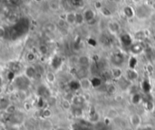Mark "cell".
I'll use <instances>...</instances> for the list:
<instances>
[{"instance_id":"277c9868","label":"cell","mask_w":155,"mask_h":130,"mask_svg":"<svg viewBox=\"0 0 155 130\" xmlns=\"http://www.w3.org/2000/svg\"><path fill=\"white\" fill-rule=\"evenodd\" d=\"M71 102H72L73 106H80L85 102V99L81 95H75V96H73V97L71 98Z\"/></svg>"},{"instance_id":"44dd1931","label":"cell","mask_w":155,"mask_h":130,"mask_svg":"<svg viewBox=\"0 0 155 130\" xmlns=\"http://www.w3.org/2000/svg\"><path fill=\"white\" fill-rule=\"evenodd\" d=\"M122 44H123L125 46H131V44H132L131 36H130L129 35H127V34H125V35H123V36H122Z\"/></svg>"},{"instance_id":"836d02e7","label":"cell","mask_w":155,"mask_h":130,"mask_svg":"<svg viewBox=\"0 0 155 130\" xmlns=\"http://www.w3.org/2000/svg\"><path fill=\"white\" fill-rule=\"evenodd\" d=\"M95 7H96V8H98V9H102V8H103L102 3H101V2H95Z\"/></svg>"},{"instance_id":"2e32d148","label":"cell","mask_w":155,"mask_h":130,"mask_svg":"<svg viewBox=\"0 0 155 130\" xmlns=\"http://www.w3.org/2000/svg\"><path fill=\"white\" fill-rule=\"evenodd\" d=\"M122 11H123V14L125 15V17H128V18H132L134 16V11H133L132 8H131L129 6L124 7L123 9H122Z\"/></svg>"},{"instance_id":"5bb4252c","label":"cell","mask_w":155,"mask_h":130,"mask_svg":"<svg viewBox=\"0 0 155 130\" xmlns=\"http://www.w3.org/2000/svg\"><path fill=\"white\" fill-rule=\"evenodd\" d=\"M52 115H53L52 110H51L50 108H47V107L43 108V109L41 110V112H40V116H41V117L44 118V119H48V118H50V117L52 116Z\"/></svg>"},{"instance_id":"ba28073f","label":"cell","mask_w":155,"mask_h":130,"mask_svg":"<svg viewBox=\"0 0 155 130\" xmlns=\"http://www.w3.org/2000/svg\"><path fill=\"white\" fill-rule=\"evenodd\" d=\"M72 115L76 118H82L85 116L84 110L80 106H74L72 108Z\"/></svg>"},{"instance_id":"7c38bea8","label":"cell","mask_w":155,"mask_h":130,"mask_svg":"<svg viewBox=\"0 0 155 130\" xmlns=\"http://www.w3.org/2000/svg\"><path fill=\"white\" fill-rule=\"evenodd\" d=\"M143 50V46L141 43H136V44H133L132 46H131V51L132 52V54L134 55H139L141 54V52H142Z\"/></svg>"},{"instance_id":"5b68a950","label":"cell","mask_w":155,"mask_h":130,"mask_svg":"<svg viewBox=\"0 0 155 130\" xmlns=\"http://www.w3.org/2000/svg\"><path fill=\"white\" fill-rule=\"evenodd\" d=\"M36 74H37V69H36V68L32 67V66L26 68V70H25V76H26L28 79H33V78H35L36 76Z\"/></svg>"},{"instance_id":"d6986e66","label":"cell","mask_w":155,"mask_h":130,"mask_svg":"<svg viewBox=\"0 0 155 130\" xmlns=\"http://www.w3.org/2000/svg\"><path fill=\"white\" fill-rule=\"evenodd\" d=\"M17 111V106L15 105V104H10L8 107H7V109L4 111V112H6L7 114H8V115H14L16 112Z\"/></svg>"},{"instance_id":"cb8c5ba5","label":"cell","mask_w":155,"mask_h":130,"mask_svg":"<svg viewBox=\"0 0 155 130\" xmlns=\"http://www.w3.org/2000/svg\"><path fill=\"white\" fill-rule=\"evenodd\" d=\"M70 2L74 7H83V5H84L83 0H70Z\"/></svg>"},{"instance_id":"83f0119b","label":"cell","mask_w":155,"mask_h":130,"mask_svg":"<svg viewBox=\"0 0 155 130\" xmlns=\"http://www.w3.org/2000/svg\"><path fill=\"white\" fill-rule=\"evenodd\" d=\"M45 28H46L49 32H54V31L55 30V25H54V24H52V23L47 24L46 27H45Z\"/></svg>"},{"instance_id":"d4e9b609","label":"cell","mask_w":155,"mask_h":130,"mask_svg":"<svg viewBox=\"0 0 155 130\" xmlns=\"http://www.w3.org/2000/svg\"><path fill=\"white\" fill-rule=\"evenodd\" d=\"M26 60H27L28 62H30V63L34 62V61L36 60V55H35L33 52L27 53V55H26Z\"/></svg>"},{"instance_id":"4fadbf2b","label":"cell","mask_w":155,"mask_h":130,"mask_svg":"<svg viewBox=\"0 0 155 130\" xmlns=\"http://www.w3.org/2000/svg\"><path fill=\"white\" fill-rule=\"evenodd\" d=\"M112 60H113V63L114 65H116V66H120V65H122V64L123 63L124 58H123V56H122L121 54H115V55L113 56Z\"/></svg>"},{"instance_id":"7bdbcfd3","label":"cell","mask_w":155,"mask_h":130,"mask_svg":"<svg viewBox=\"0 0 155 130\" xmlns=\"http://www.w3.org/2000/svg\"><path fill=\"white\" fill-rule=\"evenodd\" d=\"M8 1H9V0H8Z\"/></svg>"},{"instance_id":"e0dca14e","label":"cell","mask_w":155,"mask_h":130,"mask_svg":"<svg viewBox=\"0 0 155 130\" xmlns=\"http://www.w3.org/2000/svg\"><path fill=\"white\" fill-rule=\"evenodd\" d=\"M141 101H142V98H141V96L139 93L131 97V102H132V105H139Z\"/></svg>"},{"instance_id":"60d3db41","label":"cell","mask_w":155,"mask_h":130,"mask_svg":"<svg viewBox=\"0 0 155 130\" xmlns=\"http://www.w3.org/2000/svg\"><path fill=\"white\" fill-rule=\"evenodd\" d=\"M115 1H117V2H118V1H121V0H115Z\"/></svg>"},{"instance_id":"d590c367","label":"cell","mask_w":155,"mask_h":130,"mask_svg":"<svg viewBox=\"0 0 155 130\" xmlns=\"http://www.w3.org/2000/svg\"><path fill=\"white\" fill-rule=\"evenodd\" d=\"M41 51H42V53H46L47 49L45 46H41Z\"/></svg>"},{"instance_id":"30bf717a","label":"cell","mask_w":155,"mask_h":130,"mask_svg":"<svg viewBox=\"0 0 155 130\" xmlns=\"http://www.w3.org/2000/svg\"><path fill=\"white\" fill-rule=\"evenodd\" d=\"M112 76L114 79L116 80H120L121 78H122V71L120 68L116 67V68H113L112 69Z\"/></svg>"},{"instance_id":"b9f144b4","label":"cell","mask_w":155,"mask_h":130,"mask_svg":"<svg viewBox=\"0 0 155 130\" xmlns=\"http://www.w3.org/2000/svg\"><path fill=\"white\" fill-rule=\"evenodd\" d=\"M154 84H155V78H154Z\"/></svg>"},{"instance_id":"e575fe53","label":"cell","mask_w":155,"mask_h":130,"mask_svg":"<svg viewBox=\"0 0 155 130\" xmlns=\"http://www.w3.org/2000/svg\"><path fill=\"white\" fill-rule=\"evenodd\" d=\"M0 130H8V127L6 126V125L2 122L1 125H0Z\"/></svg>"},{"instance_id":"ac0fdd59","label":"cell","mask_w":155,"mask_h":130,"mask_svg":"<svg viewBox=\"0 0 155 130\" xmlns=\"http://www.w3.org/2000/svg\"><path fill=\"white\" fill-rule=\"evenodd\" d=\"M11 103L9 102V100L8 98H5V97H2L1 100H0V109L2 111H5L7 109V107L10 105Z\"/></svg>"},{"instance_id":"484cf974","label":"cell","mask_w":155,"mask_h":130,"mask_svg":"<svg viewBox=\"0 0 155 130\" xmlns=\"http://www.w3.org/2000/svg\"><path fill=\"white\" fill-rule=\"evenodd\" d=\"M136 64H137V60L135 57H132L130 59V64H129V66H130V68H135V66H136Z\"/></svg>"},{"instance_id":"f546056e","label":"cell","mask_w":155,"mask_h":130,"mask_svg":"<svg viewBox=\"0 0 155 130\" xmlns=\"http://www.w3.org/2000/svg\"><path fill=\"white\" fill-rule=\"evenodd\" d=\"M5 35H6V29L4 27H0V37L1 38H4L5 37Z\"/></svg>"},{"instance_id":"f1b7e54d","label":"cell","mask_w":155,"mask_h":130,"mask_svg":"<svg viewBox=\"0 0 155 130\" xmlns=\"http://www.w3.org/2000/svg\"><path fill=\"white\" fill-rule=\"evenodd\" d=\"M50 8L53 9V10H57L59 8V3L57 2H51L50 3Z\"/></svg>"},{"instance_id":"9c48e42d","label":"cell","mask_w":155,"mask_h":130,"mask_svg":"<svg viewBox=\"0 0 155 130\" xmlns=\"http://www.w3.org/2000/svg\"><path fill=\"white\" fill-rule=\"evenodd\" d=\"M65 22L69 25H73V24H76V14L75 13H73V12H70V13H67L65 15V18H64Z\"/></svg>"},{"instance_id":"1f68e13d","label":"cell","mask_w":155,"mask_h":130,"mask_svg":"<svg viewBox=\"0 0 155 130\" xmlns=\"http://www.w3.org/2000/svg\"><path fill=\"white\" fill-rule=\"evenodd\" d=\"M135 36H136L137 39H142V38H144V33L141 32V31H140V32L136 33Z\"/></svg>"},{"instance_id":"8992f818","label":"cell","mask_w":155,"mask_h":130,"mask_svg":"<svg viewBox=\"0 0 155 130\" xmlns=\"http://www.w3.org/2000/svg\"><path fill=\"white\" fill-rule=\"evenodd\" d=\"M84 17H85V22L91 23V22L95 20V12L92 9H87L84 13Z\"/></svg>"},{"instance_id":"d6a6232c","label":"cell","mask_w":155,"mask_h":130,"mask_svg":"<svg viewBox=\"0 0 155 130\" xmlns=\"http://www.w3.org/2000/svg\"><path fill=\"white\" fill-rule=\"evenodd\" d=\"M147 69L150 73H152L153 72V67L151 66V65H148L147 66Z\"/></svg>"},{"instance_id":"603a6c76","label":"cell","mask_w":155,"mask_h":130,"mask_svg":"<svg viewBox=\"0 0 155 130\" xmlns=\"http://www.w3.org/2000/svg\"><path fill=\"white\" fill-rule=\"evenodd\" d=\"M84 22H85L84 14L76 13V24H78V25H82Z\"/></svg>"},{"instance_id":"4316f807","label":"cell","mask_w":155,"mask_h":130,"mask_svg":"<svg viewBox=\"0 0 155 130\" xmlns=\"http://www.w3.org/2000/svg\"><path fill=\"white\" fill-rule=\"evenodd\" d=\"M101 12H102V14L104 16V17H110L111 16V11L107 8H103L102 9H101Z\"/></svg>"},{"instance_id":"6da1fadb","label":"cell","mask_w":155,"mask_h":130,"mask_svg":"<svg viewBox=\"0 0 155 130\" xmlns=\"http://www.w3.org/2000/svg\"><path fill=\"white\" fill-rule=\"evenodd\" d=\"M129 122H130L131 125H132L134 129H138V128H140L141 125L142 119H141V115L134 113V114L130 115V116H129Z\"/></svg>"},{"instance_id":"74e56055","label":"cell","mask_w":155,"mask_h":130,"mask_svg":"<svg viewBox=\"0 0 155 130\" xmlns=\"http://www.w3.org/2000/svg\"><path fill=\"white\" fill-rule=\"evenodd\" d=\"M132 2H133V3H135V4H138V3H140V2H141V0H132Z\"/></svg>"},{"instance_id":"ffe728a7","label":"cell","mask_w":155,"mask_h":130,"mask_svg":"<svg viewBox=\"0 0 155 130\" xmlns=\"http://www.w3.org/2000/svg\"><path fill=\"white\" fill-rule=\"evenodd\" d=\"M128 90H127V92H128V94L132 97V96H133V95H135V94H138V87L135 85V84H132V85H130V87L127 88Z\"/></svg>"},{"instance_id":"3957f363","label":"cell","mask_w":155,"mask_h":130,"mask_svg":"<svg viewBox=\"0 0 155 130\" xmlns=\"http://www.w3.org/2000/svg\"><path fill=\"white\" fill-rule=\"evenodd\" d=\"M78 83H79L80 88L82 90H84V91H88L93 87V81L89 78H87V77L80 78V80H79Z\"/></svg>"},{"instance_id":"7402d4cb","label":"cell","mask_w":155,"mask_h":130,"mask_svg":"<svg viewBox=\"0 0 155 130\" xmlns=\"http://www.w3.org/2000/svg\"><path fill=\"white\" fill-rule=\"evenodd\" d=\"M45 79H46L49 83L53 84V83L55 82L56 78H55V75H54L53 72H47L46 75H45Z\"/></svg>"},{"instance_id":"ab89813d","label":"cell","mask_w":155,"mask_h":130,"mask_svg":"<svg viewBox=\"0 0 155 130\" xmlns=\"http://www.w3.org/2000/svg\"><path fill=\"white\" fill-rule=\"evenodd\" d=\"M36 2H42L43 0H36Z\"/></svg>"},{"instance_id":"7a4b0ae2","label":"cell","mask_w":155,"mask_h":130,"mask_svg":"<svg viewBox=\"0 0 155 130\" xmlns=\"http://www.w3.org/2000/svg\"><path fill=\"white\" fill-rule=\"evenodd\" d=\"M125 78L132 84H134L138 78H139V74L138 72L133 69V68H129L126 70V73H125Z\"/></svg>"},{"instance_id":"8d00e7d4","label":"cell","mask_w":155,"mask_h":130,"mask_svg":"<svg viewBox=\"0 0 155 130\" xmlns=\"http://www.w3.org/2000/svg\"><path fill=\"white\" fill-rule=\"evenodd\" d=\"M143 130H153V128L151 126H150V125H146Z\"/></svg>"},{"instance_id":"8fae6325","label":"cell","mask_w":155,"mask_h":130,"mask_svg":"<svg viewBox=\"0 0 155 130\" xmlns=\"http://www.w3.org/2000/svg\"><path fill=\"white\" fill-rule=\"evenodd\" d=\"M108 28H109V30H110L111 33L116 34L120 30V25L117 22H115V21H112V22H110L108 24Z\"/></svg>"},{"instance_id":"4dcf8cb0","label":"cell","mask_w":155,"mask_h":130,"mask_svg":"<svg viewBox=\"0 0 155 130\" xmlns=\"http://www.w3.org/2000/svg\"><path fill=\"white\" fill-rule=\"evenodd\" d=\"M8 2L13 6H18L21 3V0H9Z\"/></svg>"},{"instance_id":"9a60e30c","label":"cell","mask_w":155,"mask_h":130,"mask_svg":"<svg viewBox=\"0 0 155 130\" xmlns=\"http://www.w3.org/2000/svg\"><path fill=\"white\" fill-rule=\"evenodd\" d=\"M61 106H62V107H63L64 110H66V111L72 110V106H73L72 102H71L70 100L66 99V98H63V99H62V101H61Z\"/></svg>"},{"instance_id":"52a82bcc","label":"cell","mask_w":155,"mask_h":130,"mask_svg":"<svg viewBox=\"0 0 155 130\" xmlns=\"http://www.w3.org/2000/svg\"><path fill=\"white\" fill-rule=\"evenodd\" d=\"M77 63L79 64V66L82 68H86L89 67L90 65V58L87 55H81L77 58Z\"/></svg>"},{"instance_id":"f35d334b","label":"cell","mask_w":155,"mask_h":130,"mask_svg":"<svg viewBox=\"0 0 155 130\" xmlns=\"http://www.w3.org/2000/svg\"><path fill=\"white\" fill-rule=\"evenodd\" d=\"M90 44H92V45L95 46V43H94V40H92V39H90Z\"/></svg>"}]
</instances>
